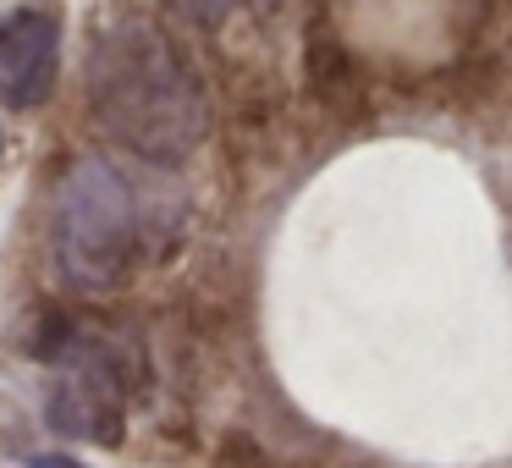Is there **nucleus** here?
I'll list each match as a JSON object with an SVG mask.
<instances>
[{"instance_id":"nucleus-1","label":"nucleus","mask_w":512,"mask_h":468,"mask_svg":"<svg viewBox=\"0 0 512 468\" xmlns=\"http://www.w3.org/2000/svg\"><path fill=\"white\" fill-rule=\"evenodd\" d=\"M83 89L94 122L155 166H182L210 133V100L193 61L144 17L100 28L89 45Z\"/></svg>"},{"instance_id":"nucleus-2","label":"nucleus","mask_w":512,"mask_h":468,"mask_svg":"<svg viewBox=\"0 0 512 468\" xmlns=\"http://www.w3.org/2000/svg\"><path fill=\"white\" fill-rule=\"evenodd\" d=\"M138 259V193L111 160L83 155L56 193V265L78 292H111Z\"/></svg>"},{"instance_id":"nucleus-3","label":"nucleus","mask_w":512,"mask_h":468,"mask_svg":"<svg viewBox=\"0 0 512 468\" xmlns=\"http://www.w3.org/2000/svg\"><path fill=\"white\" fill-rule=\"evenodd\" d=\"M39 353L56 364L45 413L61 435L89 446H116L127 424V391H133V358L105 331H78L72 320L56 325V342Z\"/></svg>"},{"instance_id":"nucleus-4","label":"nucleus","mask_w":512,"mask_h":468,"mask_svg":"<svg viewBox=\"0 0 512 468\" xmlns=\"http://www.w3.org/2000/svg\"><path fill=\"white\" fill-rule=\"evenodd\" d=\"M61 61V23L50 12H12L0 17V105L34 111L56 89Z\"/></svg>"},{"instance_id":"nucleus-5","label":"nucleus","mask_w":512,"mask_h":468,"mask_svg":"<svg viewBox=\"0 0 512 468\" xmlns=\"http://www.w3.org/2000/svg\"><path fill=\"white\" fill-rule=\"evenodd\" d=\"M166 6L182 17V23L215 28V23H226V17H232V6H237V0H166Z\"/></svg>"},{"instance_id":"nucleus-6","label":"nucleus","mask_w":512,"mask_h":468,"mask_svg":"<svg viewBox=\"0 0 512 468\" xmlns=\"http://www.w3.org/2000/svg\"><path fill=\"white\" fill-rule=\"evenodd\" d=\"M28 468H83V463H78V457H67V452H39Z\"/></svg>"}]
</instances>
